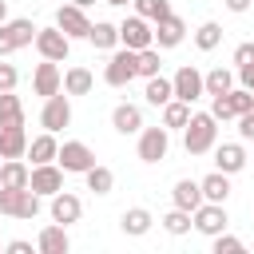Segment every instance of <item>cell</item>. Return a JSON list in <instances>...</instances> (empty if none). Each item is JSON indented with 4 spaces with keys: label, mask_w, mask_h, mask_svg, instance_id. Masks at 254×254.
I'll return each mask as SVG.
<instances>
[{
    "label": "cell",
    "mask_w": 254,
    "mask_h": 254,
    "mask_svg": "<svg viewBox=\"0 0 254 254\" xmlns=\"http://www.w3.org/2000/svg\"><path fill=\"white\" fill-rule=\"evenodd\" d=\"M36 32H40V28H36L28 16L4 20V24H0V60L12 56V52H20V48H28V44H36Z\"/></svg>",
    "instance_id": "cell-3"
},
{
    "label": "cell",
    "mask_w": 254,
    "mask_h": 254,
    "mask_svg": "<svg viewBox=\"0 0 254 254\" xmlns=\"http://www.w3.org/2000/svg\"><path fill=\"white\" fill-rule=\"evenodd\" d=\"M56 155H60L56 131H44V135H36V139L28 143V159H32V167H40V163H56Z\"/></svg>",
    "instance_id": "cell-21"
},
{
    "label": "cell",
    "mask_w": 254,
    "mask_h": 254,
    "mask_svg": "<svg viewBox=\"0 0 254 254\" xmlns=\"http://www.w3.org/2000/svg\"><path fill=\"white\" fill-rule=\"evenodd\" d=\"M202 79H206V95H226L234 87V71L230 67H210Z\"/></svg>",
    "instance_id": "cell-31"
},
{
    "label": "cell",
    "mask_w": 254,
    "mask_h": 254,
    "mask_svg": "<svg viewBox=\"0 0 254 254\" xmlns=\"http://www.w3.org/2000/svg\"><path fill=\"white\" fill-rule=\"evenodd\" d=\"M28 131H24V123L20 127H0V159H24L28 155Z\"/></svg>",
    "instance_id": "cell-19"
},
{
    "label": "cell",
    "mask_w": 254,
    "mask_h": 254,
    "mask_svg": "<svg viewBox=\"0 0 254 254\" xmlns=\"http://www.w3.org/2000/svg\"><path fill=\"white\" fill-rule=\"evenodd\" d=\"M171 83H175V99H183V103H194V99L206 95V79H202V71L194 64H183L171 75Z\"/></svg>",
    "instance_id": "cell-6"
},
{
    "label": "cell",
    "mask_w": 254,
    "mask_h": 254,
    "mask_svg": "<svg viewBox=\"0 0 254 254\" xmlns=\"http://www.w3.org/2000/svg\"><path fill=\"white\" fill-rule=\"evenodd\" d=\"M250 64H254V40L234 48V67H250Z\"/></svg>",
    "instance_id": "cell-40"
},
{
    "label": "cell",
    "mask_w": 254,
    "mask_h": 254,
    "mask_svg": "<svg viewBox=\"0 0 254 254\" xmlns=\"http://www.w3.org/2000/svg\"><path fill=\"white\" fill-rule=\"evenodd\" d=\"M87 40H91L99 52H115V44H119V24L95 20V24H91V32H87Z\"/></svg>",
    "instance_id": "cell-27"
},
{
    "label": "cell",
    "mask_w": 254,
    "mask_h": 254,
    "mask_svg": "<svg viewBox=\"0 0 254 254\" xmlns=\"http://www.w3.org/2000/svg\"><path fill=\"white\" fill-rule=\"evenodd\" d=\"M16 83H20V71L12 64H0V91H16Z\"/></svg>",
    "instance_id": "cell-41"
},
{
    "label": "cell",
    "mask_w": 254,
    "mask_h": 254,
    "mask_svg": "<svg viewBox=\"0 0 254 254\" xmlns=\"http://www.w3.org/2000/svg\"><path fill=\"white\" fill-rule=\"evenodd\" d=\"M0 163H4V159H0Z\"/></svg>",
    "instance_id": "cell-49"
},
{
    "label": "cell",
    "mask_w": 254,
    "mask_h": 254,
    "mask_svg": "<svg viewBox=\"0 0 254 254\" xmlns=\"http://www.w3.org/2000/svg\"><path fill=\"white\" fill-rule=\"evenodd\" d=\"M32 183V171L24 159H4L0 163V187H28Z\"/></svg>",
    "instance_id": "cell-26"
},
{
    "label": "cell",
    "mask_w": 254,
    "mask_h": 254,
    "mask_svg": "<svg viewBox=\"0 0 254 254\" xmlns=\"http://www.w3.org/2000/svg\"><path fill=\"white\" fill-rule=\"evenodd\" d=\"M171 198H175V206H183V210H190V214L206 202V198H202V187H198L194 179H179L175 190H171Z\"/></svg>",
    "instance_id": "cell-23"
},
{
    "label": "cell",
    "mask_w": 254,
    "mask_h": 254,
    "mask_svg": "<svg viewBox=\"0 0 254 254\" xmlns=\"http://www.w3.org/2000/svg\"><path fill=\"white\" fill-rule=\"evenodd\" d=\"M187 123H190V103L171 99V103L163 107V127H167V131H179V127H187Z\"/></svg>",
    "instance_id": "cell-30"
},
{
    "label": "cell",
    "mask_w": 254,
    "mask_h": 254,
    "mask_svg": "<svg viewBox=\"0 0 254 254\" xmlns=\"http://www.w3.org/2000/svg\"><path fill=\"white\" fill-rule=\"evenodd\" d=\"M24 123V103L16 91H0V127H20Z\"/></svg>",
    "instance_id": "cell-28"
},
{
    "label": "cell",
    "mask_w": 254,
    "mask_h": 254,
    "mask_svg": "<svg viewBox=\"0 0 254 254\" xmlns=\"http://www.w3.org/2000/svg\"><path fill=\"white\" fill-rule=\"evenodd\" d=\"M91 87H95V75L87 67H67L64 71V91L67 95H87Z\"/></svg>",
    "instance_id": "cell-29"
},
{
    "label": "cell",
    "mask_w": 254,
    "mask_h": 254,
    "mask_svg": "<svg viewBox=\"0 0 254 254\" xmlns=\"http://www.w3.org/2000/svg\"><path fill=\"white\" fill-rule=\"evenodd\" d=\"M143 95H147V103H151V107H167V103L175 99V83H171V79L159 71V75H151V79H147Z\"/></svg>",
    "instance_id": "cell-24"
},
{
    "label": "cell",
    "mask_w": 254,
    "mask_h": 254,
    "mask_svg": "<svg viewBox=\"0 0 254 254\" xmlns=\"http://www.w3.org/2000/svg\"><path fill=\"white\" fill-rule=\"evenodd\" d=\"M226 95H230V107H234V115H246V111H254V91H246V87H230Z\"/></svg>",
    "instance_id": "cell-37"
},
{
    "label": "cell",
    "mask_w": 254,
    "mask_h": 254,
    "mask_svg": "<svg viewBox=\"0 0 254 254\" xmlns=\"http://www.w3.org/2000/svg\"><path fill=\"white\" fill-rule=\"evenodd\" d=\"M135 75H139V52H131V48L111 52V60H107V67H103V83H107V87H127Z\"/></svg>",
    "instance_id": "cell-4"
},
{
    "label": "cell",
    "mask_w": 254,
    "mask_h": 254,
    "mask_svg": "<svg viewBox=\"0 0 254 254\" xmlns=\"http://www.w3.org/2000/svg\"><path fill=\"white\" fill-rule=\"evenodd\" d=\"M36 52H40V60H67V52H71V40L52 24V28H40L36 32Z\"/></svg>",
    "instance_id": "cell-10"
},
{
    "label": "cell",
    "mask_w": 254,
    "mask_h": 254,
    "mask_svg": "<svg viewBox=\"0 0 254 254\" xmlns=\"http://www.w3.org/2000/svg\"><path fill=\"white\" fill-rule=\"evenodd\" d=\"M64 175H67V171H64L60 163H40V167H32V183H28V187H32L40 198H44V194L52 198L56 190H64Z\"/></svg>",
    "instance_id": "cell-11"
},
{
    "label": "cell",
    "mask_w": 254,
    "mask_h": 254,
    "mask_svg": "<svg viewBox=\"0 0 254 254\" xmlns=\"http://www.w3.org/2000/svg\"><path fill=\"white\" fill-rule=\"evenodd\" d=\"M167 151H171V131L167 127H143L139 131V159L143 163H159V159H167Z\"/></svg>",
    "instance_id": "cell-9"
},
{
    "label": "cell",
    "mask_w": 254,
    "mask_h": 254,
    "mask_svg": "<svg viewBox=\"0 0 254 254\" xmlns=\"http://www.w3.org/2000/svg\"><path fill=\"white\" fill-rule=\"evenodd\" d=\"M0 214H8V218H36L40 214V194L32 187H0Z\"/></svg>",
    "instance_id": "cell-2"
},
{
    "label": "cell",
    "mask_w": 254,
    "mask_h": 254,
    "mask_svg": "<svg viewBox=\"0 0 254 254\" xmlns=\"http://www.w3.org/2000/svg\"><path fill=\"white\" fill-rule=\"evenodd\" d=\"M222 4H226V8H230V12H246V8H250V4H254V0H222Z\"/></svg>",
    "instance_id": "cell-45"
},
{
    "label": "cell",
    "mask_w": 254,
    "mask_h": 254,
    "mask_svg": "<svg viewBox=\"0 0 254 254\" xmlns=\"http://www.w3.org/2000/svg\"><path fill=\"white\" fill-rule=\"evenodd\" d=\"M183 40H187V24H183L175 12H171V16H163V20L155 24V48H159V52H167V48H179Z\"/></svg>",
    "instance_id": "cell-16"
},
{
    "label": "cell",
    "mask_w": 254,
    "mask_h": 254,
    "mask_svg": "<svg viewBox=\"0 0 254 254\" xmlns=\"http://www.w3.org/2000/svg\"><path fill=\"white\" fill-rule=\"evenodd\" d=\"M111 127H115L119 135H139V131H143V111H139L135 103H119V107L111 111Z\"/></svg>",
    "instance_id": "cell-20"
},
{
    "label": "cell",
    "mask_w": 254,
    "mask_h": 254,
    "mask_svg": "<svg viewBox=\"0 0 254 254\" xmlns=\"http://www.w3.org/2000/svg\"><path fill=\"white\" fill-rule=\"evenodd\" d=\"M83 179H87V190H95V194H111V187H115V175H111V167H91V171H83Z\"/></svg>",
    "instance_id": "cell-32"
},
{
    "label": "cell",
    "mask_w": 254,
    "mask_h": 254,
    "mask_svg": "<svg viewBox=\"0 0 254 254\" xmlns=\"http://www.w3.org/2000/svg\"><path fill=\"white\" fill-rule=\"evenodd\" d=\"M56 163H60L67 175H83V171H91V167H95V151H91L87 143H79V139H67V143L60 147Z\"/></svg>",
    "instance_id": "cell-7"
},
{
    "label": "cell",
    "mask_w": 254,
    "mask_h": 254,
    "mask_svg": "<svg viewBox=\"0 0 254 254\" xmlns=\"http://www.w3.org/2000/svg\"><path fill=\"white\" fill-rule=\"evenodd\" d=\"M40 123H44V131H64L67 123H71V103H67V95H48L44 99V111H40Z\"/></svg>",
    "instance_id": "cell-13"
},
{
    "label": "cell",
    "mask_w": 254,
    "mask_h": 254,
    "mask_svg": "<svg viewBox=\"0 0 254 254\" xmlns=\"http://www.w3.org/2000/svg\"><path fill=\"white\" fill-rule=\"evenodd\" d=\"M190 226H194V214L183 210V206H175L171 214H163V230H167V234H187Z\"/></svg>",
    "instance_id": "cell-34"
},
{
    "label": "cell",
    "mask_w": 254,
    "mask_h": 254,
    "mask_svg": "<svg viewBox=\"0 0 254 254\" xmlns=\"http://www.w3.org/2000/svg\"><path fill=\"white\" fill-rule=\"evenodd\" d=\"M119 44H123V48H131V52L151 48V44H155V24H151V20H143L139 12H135V16H127V20L119 24Z\"/></svg>",
    "instance_id": "cell-5"
},
{
    "label": "cell",
    "mask_w": 254,
    "mask_h": 254,
    "mask_svg": "<svg viewBox=\"0 0 254 254\" xmlns=\"http://www.w3.org/2000/svg\"><path fill=\"white\" fill-rule=\"evenodd\" d=\"M226 226H230V218H226V206H222V202H202V206L194 210V230H198V234L214 238V234H222Z\"/></svg>",
    "instance_id": "cell-12"
},
{
    "label": "cell",
    "mask_w": 254,
    "mask_h": 254,
    "mask_svg": "<svg viewBox=\"0 0 254 254\" xmlns=\"http://www.w3.org/2000/svg\"><path fill=\"white\" fill-rule=\"evenodd\" d=\"M56 28H60L67 40H87L91 20H87V12H83L79 4H60V8H56Z\"/></svg>",
    "instance_id": "cell-8"
},
{
    "label": "cell",
    "mask_w": 254,
    "mask_h": 254,
    "mask_svg": "<svg viewBox=\"0 0 254 254\" xmlns=\"http://www.w3.org/2000/svg\"><path fill=\"white\" fill-rule=\"evenodd\" d=\"M135 4V12L143 16V20H151V24H159L163 16H171V0H131Z\"/></svg>",
    "instance_id": "cell-35"
},
{
    "label": "cell",
    "mask_w": 254,
    "mask_h": 254,
    "mask_svg": "<svg viewBox=\"0 0 254 254\" xmlns=\"http://www.w3.org/2000/svg\"><path fill=\"white\" fill-rule=\"evenodd\" d=\"M214 167L226 175H238L246 167V147L242 143H214Z\"/></svg>",
    "instance_id": "cell-17"
},
{
    "label": "cell",
    "mask_w": 254,
    "mask_h": 254,
    "mask_svg": "<svg viewBox=\"0 0 254 254\" xmlns=\"http://www.w3.org/2000/svg\"><path fill=\"white\" fill-rule=\"evenodd\" d=\"M79 214H83L79 194H71V190H56V194H52V222L71 226V222H79Z\"/></svg>",
    "instance_id": "cell-15"
},
{
    "label": "cell",
    "mask_w": 254,
    "mask_h": 254,
    "mask_svg": "<svg viewBox=\"0 0 254 254\" xmlns=\"http://www.w3.org/2000/svg\"><path fill=\"white\" fill-rule=\"evenodd\" d=\"M198 187H202V198H206V202H226V198H230V175L218 171V167H214L206 179H198Z\"/></svg>",
    "instance_id": "cell-22"
},
{
    "label": "cell",
    "mask_w": 254,
    "mask_h": 254,
    "mask_svg": "<svg viewBox=\"0 0 254 254\" xmlns=\"http://www.w3.org/2000/svg\"><path fill=\"white\" fill-rule=\"evenodd\" d=\"M4 250L8 254H32V242L28 238H12V242H4Z\"/></svg>",
    "instance_id": "cell-43"
},
{
    "label": "cell",
    "mask_w": 254,
    "mask_h": 254,
    "mask_svg": "<svg viewBox=\"0 0 254 254\" xmlns=\"http://www.w3.org/2000/svg\"><path fill=\"white\" fill-rule=\"evenodd\" d=\"M71 4H79V8H91V4H95V0H71Z\"/></svg>",
    "instance_id": "cell-47"
},
{
    "label": "cell",
    "mask_w": 254,
    "mask_h": 254,
    "mask_svg": "<svg viewBox=\"0 0 254 254\" xmlns=\"http://www.w3.org/2000/svg\"><path fill=\"white\" fill-rule=\"evenodd\" d=\"M194 44H198V52H214V48L222 44V28H218L214 20L198 24V32H194Z\"/></svg>",
    "instance_id": "cell-33"
},
{
    "label": "cell",
    "mask_w": 254,
    "mask_h": 254,
    "mask_svg": "<svg viewBox=\"0 0 254 254\" xmlns=\"http://www.w3.org/2000/svg\"><path fill=\"white\" fill-rule=\"evenodd\" d=\"M210 242H214V254H242V250H246V246H242V238H234V234H226V230H222V234H214Z\"/></svg>",
    "instance_id": "cell-38"
},
{
    "label": "cell",
    "mask_w": 254,
    "mask_h": 254,
    "mask_svg": "<svg viewBox=\"0 0 254 254\" xmlns=\"http://www.w3.org/2000/svg\"><path fill=\"white\" fill-rule=\"evenodd\" d=\"M214 143H218V119L210 111H190V123L183 127L187 155H206V151H214Z\"/></svg>",
    "instance_id": "cell-1"
},
{
    "label": "cell",
    "mask_w": 254,
    "mask_h": 254,
    "mask_svg": "<svg viewBox=\"0 0 254 254\" xmlns=\"http://www.w3.org/2000/svg\"><path fill=\"white\" fill-rule=\"evenodd\" d=\"M151 210L147 206H131V210H123L119 214V226H123V234H131V238H139V234H147L151 230Z\"/></svg>",
    "instance_id": "cell-25"
},
{
    "label": "cell",
    "mask_w": 254,
    "mask_h": 254,
    "mask_svg": "<svg viewBox=\"0 0 254 254\" xmlns=\"http://www.w3.org/2000/svg\"><path fill=\"white\" fill-rule=\"evenodd\" d=\"M163 71V56H159V48L151 44V48H143L139 52V75L143 79H151V75H159Z\"/></svg>",
    "instance_id": "cell-36"
},
{
    "label": "cell",
    "mask_w": 254,
    "mask_h": 254,
    "mask_svg": "<svg viewBox=\"0 0 254 254\" xmlns=\"http://www.w3.org/2000/svg\"><path fill=\"white\" fill-rule=\"evenodd\" d=\"M238 135H242V139H254V111L238 115Z\"/></svg>",
    "instance_id": "cell-42"
},
{
    "label": "cell",
    "mask_w": 254,
    "mask_h": 254,
    "mask_svg": "<svg viewBox=\"0 0 254 254\" xmlns=\"http://www.w3.org/2000/svg\"><path fill=\"white\" fill-rule=\"evenodd\" d=\"M36 250H40V254H67V250H71L67 226H60V222L44 226V230H40V238H36Z\"/></svg>",
    "instance_id": "cell-18"
},
{
    "label": "cell",
    "mask_w": 254,
    "mask_h": 254,
    "mask_svg": "<svg viewBox=\"0 0 254 254\" xmlns=\"http://www.w3.org/2000/svg\"><path fill=\"white\" fill-rule=\"evenodd\" d=\"M32 91L36 95H56V91H64V75H60V67H56V60H44V64H36V71H32Z\"/></svg>",
    "instance_id": "cell-14"
},
{
    "label": "cell",
    "mask_w": 254,
    "mask_h": 254,
    "mask_svg": "<svg viewBox=\"0 0 254 254\" xmlns=\"http://www.w3.org/2000/svg\"><path fill=\"white\" fill-rule=\"evenodd\" d=\"M238 83H242L246 91H254V64H250V67H238Z\"/></svg>",
    "instance_id": "cell-44"
},
{
    "label": "cell",
    "mask_w": 254,
    "mask_h": 254,
    "mask_svg": "<svg viewBox=\"0 0 254 254\" xmlns=\"http://www.w3.org/2000/svg\"><path fill=\"white\" fill-rule=\"evenodd\" d=\"M0 250H4V242H0Z\"/></svg>",
    "instance_id": "cell-48"
},
{
    "label": "cell",
    "mask_w": 254,
    "mask_h": 254,
    "mask_svg": "<svg viewBox=\"0 0 254 254\" xmlns=\"http://www.w3.org/2000/svg\"><path fill=\"white\" fill-rule=\"evenodd\" d=\"M210 115H214L218 123L238 119V115H234V107H230V95H210Z\"/></svg>",
    "instance_id": "cell-39"
},
{
    "label": "cell",
    "mask_w": 254,
    "mask_h": 254,
    "mask_svg": "<svg viewBox=\"0 0 254 254\" xmlns=\"http://www.w3.org/2000/svg\"><path fill=\"white\" fill-rule=\"evenodd\" d=\"M8 20V0H0V24Z\"/></svg>",
    "instance_id": "cell-46"
}]
</instances>
